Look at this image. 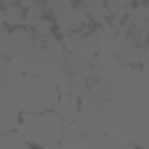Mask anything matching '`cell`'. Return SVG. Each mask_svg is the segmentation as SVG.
I'll return each mask as SVG.
<instances>
[{"mask_svg":"<svg viewBox=\"0 0 149 149\" xmlns=\"http://www.w3.org/2000/svg\"><path fill=\"white\" fill-rule=\"evenodd\" d=\"M16 93H19V100H21V112L54 109L56 98H58V88L47 72L21 74V79L16 84Z\"/></svg>","mask_w":149,"mask_h":149,"instance_id":"1","label":"cell"},{"mask_svg":"<svg viewBox=\"0 0 149 149\" xmlns=\"http://www.w3.org/2000/svg\"><path fill=\"white\" fill-rule=\"evenodd\" d=\"M16 130L28 140V144H56L61 142V130H63V119L54 109L44 112H21Z\"/></svg>","mask_w":149,"mask_h":149,"instance_id":"2","label":"cell"},{"mask_svg":"<svg viewBox=\"0 0 149 149\" xmlns=\"http://www.w3.org/2000/svg\"><path fill=\"white\" fill-rule=\"evenodd\" d=\"M40 44H42V37H35L33 30L26 28V26H16V28L9 30L7 58H9L23 74H37V72H42Z\"/></svg>","mask_w":149,"mask_h":149,"instance_id":"3","label":"cell"},{"mask_svg":"<svg viewBox=\"0 0 149 149\" xmlns=\"http://www.w3.org/2000/svg\"><path fill=\"white\" fill-rule=\"evenodd\" d=\"M114 100H102V105H81L74 114V121H79L81 133L84 135H100L107 130V126L112 123V114H114Z\"/></svg>","mask_w":149,"mask_h":149,"instance_id":"4","label":"cell"},{"mask_svg":"<svg viewBox=\"0 0 149 149\" xmlns=\"http://www.w3.org/2000/svg\"><path fill=\"white\" fill-rule=\"evenodd\" d=\"M112 54L128 65H147L149 49L147 44H137L128 33H116L112 40Z\"/></svg>","mask_w":149,"mask_h":149,"instance_id":"5","label":"cell"},{"mask_svg":"<svg viewBox=\"0 0 149 149\" xmlns=\"http://www.w3.org/2000/svg\"><path fill=\"white\" fill-rule=\"evenodd\" d=\"M68 51L63 49L61 44V37H56L54 33L42 37V44H40V63H42V70H54V68H61L63 61H65Z\"/></svg>","mask_w":149,"mask_h":149,"instance_id":"6","label":"cell"},{"mask_svg":"<svg viewBox=\"0 0 149 149\" xmlns=\"http://www.w3.org/2000/svg\"><path fill=\"white\" fill-rule=\"evenodd\" d=\"M77 109H79V98H77V95H70V93H58L56 105H54V112L63 119V123L74 121Z\"/></svg>","mask_w":149,"mask_h":149,"instance_id":"7","label":"cell"},{"mask_svg":"<svg viewBox=\"0 0 149 149\" xmlns=\"http://www.w3.org/2000/svg\"><path fill=\"white\" fill-rule=\"evenodd\" d=\"M21 74H23V72H21L7 56H0V91H5V88H16Z\"/></svg>","mask_w":149,"mask_h":149,"instance_id":"8","label":"cell"},{"mask_svg":"<svg viewBox=\"0 0 149 149\" xmlns=\"http://www.w3.org/2000/svg\"><path fill=\"white\" fill-rule=\"evenodd\" d=\"M63 68H65L70 74H84V77H88V79H91V72H93V63H91L88 58L79 56L77 51L65 56V61H63Z\"/></svg>","mask_w":149,"mask_h":149,"instance_id":"9","label":"cell"},{"mask_svg":"<svg viewBox=\"0 0 149 149\" xmlns=\"http://www.w3.org/2000/svg\"><path fill=\"white\" fill-rule=\"evenodd\" d=\"M28 140L14 128V130H0V149H26Z\"/></svg>","mask_w":149,"mask_h":149,"instance_id":"10","label":"cell"},{"mask_svg":"<svg viewBox=\"0 0 149 149\" xmlns=\"http://www.w3.org/2000/svg\"><path fill=\"white\" fill-rule=\"evenodd\" d=\"M95 51H98V40H95V35H93V30H91V33H81V40H79L77 54L84 56V58H88V61H93Z\"/></svg>","mask_w":149,"mask_h":149,"instance_id":"11","label":"cell"},{"mask_svg":"<svg viewBox=\"0 0 149 149\" xmlns=\"http://www.w3.org/2000/svg\"><path fill=\"white\" fill-rule=\"evenodd\" d=\"M19 116H21V109L0 105V130H14L19 123Z\"/></svg>","mask_w":149,"mask_h":149,"instance_id":"12","label":"cell"},{"mask_svg":"<svg viewBox=\"0 0 149 149\" xmlns=\"http://www.w3.org/2000/svg\"><path fill=\"white\" fill-rule=\"evenodd\" d=\"M2 12H5V26H9V28H16V26H21L23 23V7L19 5V2H12V5H5L2 7Z\"/></svg>","mask_w":149,"mask_h":149,"instance_id":"13","label":"cell"},{"mask_svg":"<svg viewBox=\"0 0 149 149\" xmlns=\"http://www.w3.org/2000/svg\"><path fill=\"white\" fill-rule=\"evenodd\" d=\"M88 91V77H84V74H70V81H68V88H65V93H70V95H84Z\"/></svg>","mask_w":149,"mask_h":149,"instance_id":"14","label":"cell"},{"mask_svg":"<svg viewBox=\"0 0 149 149\" xmlns=\"http://www.w3.org/2000/svg\"><path fill=\"white\" fill-rule=\"evenodd\" d=\"M33 35L35 37H47V35H51L54 33V21L51 19H47V16H40L35 23H33Z\"/></svg>","mask_w":149,"mask_h":149,"instance_id":"15","label":"cell"},{"mask_svg":"<svg viewBox=\"0 0 149 149\" xmlns=\"http://www.w3.org/2000/svg\"><path fill=\"white\" fill-rule=\"evenodd\" d=\"M79 40H81V33H79V30H72V33L61 35V44H63V49H65L68 54H74V51H77Z\"/></svg>","mask_w":149,"mask_h":149,"instance_id":"16","label":"cell"},{"mask_svg":"<svg viewBox=\"0 0 149 149\" xmlns=\"http://www.w3.org/2000/svg\"><path fill=\"white\" fill-rule=\"evenodd\" d=\"M7 47H9V30L5 23H0V56H7Z\"/></svg>","mask_w":149,"mask_h":149,"instance_id":"17","label":"cell"},{"mask_svg":"<svg viewBox=\"0 0 149 149\" xmlns=\"http://www.w3.org/2000/svg\"><path fill=\"white\" fill-rule=\"evenodd\" d=\"M47 5V12H56L61 7H68V5H74V0H42Z\"/></svg>","mask_w":149,"mask_h":149,"instance_id":"18","label":"cell"},{"mask_svg":"<svg viewBox=\"0 0 149 149\" xmlns=\"http://www.w3.org/2000/svg\"><path fill=\"white\" fill-rule=\"evenodd\" d=\"M114 2H116V5L121 7V9H126V7H130V5L135 2V0H114Z\"/></svg>","mask_w":149,"mask_h":149,"instance_id":"19","label":"cell"},{"mask_svg":"<svg viewBox=\"0 0 149 149\" xmlns=\"http://www.w3.org/2000/svg\"><path fill=\"white\" fill-rule=\"evenodd\" d=\"M2 21H5V12L0 9V23H2Z\"/></svg>","mask_w":149,"mask_h":149,"instance_id":"20","label":"cell"},{"mask_svg":"<svg viewBox=\"0 0 149 149\" xmlns=\"http://www.w3.org/2000/svg\"><path fill=\"white\" fill-rule=\"evenodd\" d=\"M0 5H2V0H0Z\"/></svg>","mask_w":149,"mask_h":149,"instance_id":"21","label":"cell"}]
</instances>
